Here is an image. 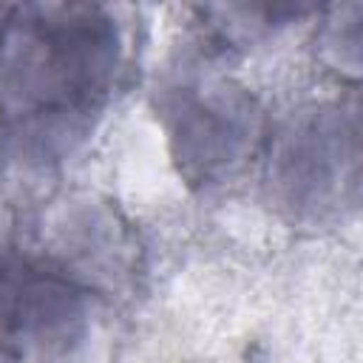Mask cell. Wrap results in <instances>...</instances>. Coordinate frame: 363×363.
<instances>
[{"mask_svg": "<svg viewBox=\"0 0 363 363\" xmlns=\"http://www.w3.org/2000/svg\"><path fill=\"white\" fill-rule=\"evenodd\" d=\"M119 65L96 6H0V128L23 159H57L91 128Z\"/></svg>", "mask_w": 363, "mask_h": 363, "instance_id": "6da1fadb", "label": "cell"}, {"mask_svg": "<svg viewBox=\"0 0 363 363\" xmlns=\"http://www.w3.org/2000/svg\"><path fill=\"white\" fill-rule=\"evenodd\" d=\"M173 142L193 182H216L252 153L258 122L252 102L224 85L179 88L173 99Z\"/></svg>", "mask_w": 363, "mask_h": 363, "instance_id": "277c9868", "label": "cell"}, {"mask_svg": "<svg viewBox=\"0 0 363 363\" xmlns=\"http://www.w3.org/2000/svg\"><path fill=\"white\" fill-rule=\"evenodd\" d=\"M269 182L301 213L343 204L346 190L357 184L354 125L323 108L295 119L275 142Z\"/></svg>", "mask_w": 363, "mask_h": 363, "instance_id": "3957f363", "label": "cell"}, {"mask_svg": "<svg viewBox=\"0 0 363 363\" xmlns=\"http://www.w3.org/2000/svg\"><path fill=\"white\" fill-rule=\"evenodd\" d=\"M94 298L62 267L0 258V363H71L91 337Z\"/></svg>", "mask_w": 363, "mask_h": 363, "instance_id": "7a4b0ae2", "label": "cell"}]
</instances>
